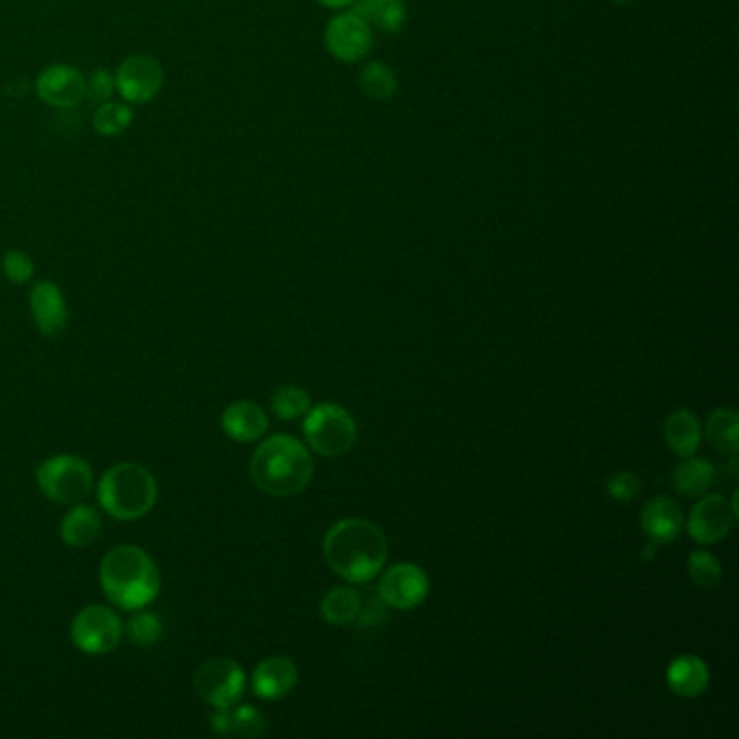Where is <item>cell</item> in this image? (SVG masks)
Listing matches in <instances>:
<instances>
[{"label":"cell","mask_w":739,"mask_h":739,"mask_svg":"<svg viewBox=\"0 0 739 739\" xmlns=\"http://www.w3.org/2000/svg\"><path fill=\"white\" fill-rule=\"evenodd\" d=\"M323 555L332 570L352 583H367L386 561V538L370 521L347 518L330 527Z\"/></svg>","instance_id":"1"},{"label":"cell","mask_w":739,"mask_h":739,"mask_svg":"<svg viewBox=\"0 0 739 739\" xmlns=\"http://www.w3.org/2000/svg\"><path fill=\"white\" fill-rule=\"evenodd\" d=\"M100 586L107 599L126 612L148 608L161 590L154 559L135 545H120L103 557Z\"/></svg>","instance_id":"2"},{"label":"cell","mask_w":739,"mask_h":739,"mask_svg":"<svg viewBox=\"0 0 739 739\" xmlns=\"http://www.w3.org/2000/svg\"><path fill=\"white\" fill-rule=\"evenodd\" d=\"M312 471L309 449L287 433H276L258 445L249 462L251 482L271 496L302 493L312 480Z\"/></svg>","instance_id":"3"},{"label":"cell","mask_w":739,"mask_h":739,"mask_svg":"<svg viewBox=\"0 0 739 739\" xmlns=\"http://www.w3.org/2000/svg\"><path fill=\"white\" fill-rule=\"evenodd\" d=\"M159 496L152 473L137 462H120L111 467L100 484L98 501L116 521H137L146 516Z\"/></svg>","instance_id":"4"},{"label":"cell","mask_w":739,"mask_h":739,"mask_svg":"<svg viewBox=\"0 0 739 739\" xmlns=\"http://www.w3.org/2000/svg\"><path fill=\"white\" fill-rule=\"evenodd\" d=\"M38 486L51 501L83 503L94 491V471L78 456H53L38 469Z\"/></svg>","instance_id":"5"},{"label":"cell","mask_w":739,"mask_h":739,"mask_svg":"<svg viewBox=\"0 0 739 739\" xmlns=\"http://www.w3.org/2000/svg\"><path fill=\"white\" fill-rule=\"evenodd\" d=\"M304 436L317 453L339 458L354 447L358 430L345 408L336 404H321L310 408L304 421Z\"/></svg>","instance_id":"6"},{"label":"cell","mask_w":739,"mask_h":739,"mask_svg":"<svg viewBox=\"0 0 739 739\" xmlns=\"http://www.w3.org/2000/svg\"><path fill=\"white\" fill-rule=\"evenodd\" d=\"M122 633V620L105 606H89L72 622V642L87 655L111 653L120 644Z\"/></svg>","instance_id":"7"},{"label":"cell","mask_w":739,"mask_h":739,"mask_svg":"<svg viewBox=\"0 0 739 739\" xmlns=\"http://www.w3.org/2000/svg\"><path fill=\"white\" fill-rule=\"evenodd\" d=\"M193 687L211 707H235L246 692V675L242 666L226 657L204 662L195 675Z\"/></svg>","instance_id":"8"},{"label":"cell","mask_w":739,"mask_h":739,"mask_svg":"<svg viewBox=\"0 0 739 739\" xmlns=\"http://www.w3.org/2000/svg\"><path fill=\"white\" fill-rule=\"evenodd\" d=\"M325 49L328 53L343 63H356L365 60L373 49V29L367 20L352 11L334 15L325 26Z\"/></svg>","instance_id":"9"},{"label":"cell","mask_w":739,"mask_h":739,"mask_svg":"<svg viewBox=\"0 0 739 739\" xmlns=\"http://www.w3.org/2000/svg\"><path fill=\"white\" fill-rule=\"evenodd\" d=\"M163 89V65L150 55H130L116 69V92L128 105H148Z\"/></svg>","instance_id":"10"},{"label":"cell","mask_w":739,"mask_h":739,"mask_svg":"<svg viewBox=\"0 0 739 739\" xmlns=\"http://www.w3.org/2000/svg\"><path fill=\"white\" fill-rule=\"evenodd\" d=\"M738 516V499L729 503L722 494L700 499L687 518V532L698 545H716L729 536Z\"/></svg>","instance_id":"11"},{"label":"cell","mask_w":739,"mask_h":739,"mask_svg":"<svg viewBox=\"0 0 739 739\" xmlns=\"http://www.w3.org/2000/svg\"><path fill=\"white\" fill-rule=\"evenodd\" d=\"M35 92L46 105L55 109H72L85 100L87 78L72 65L55 63L40 72Z\"/></svg>","instance_id":"12"},{"label":"cell","mask_w":739,"mask_h":739,"mask_svg":"<svg viewBox=\"0 0 739 739\" xmlns=\"http://www.w3.org/2000/svg\"><path fill=\"white\" fill-rule=\"evenodd\" d=\"M428 575L419 566L395 564L384 572L377 592L386 606H393L397 610H410L428 597Z\"/></svg>","instance_id":"13"},{"label":"cell","mask_w":739,"mask_h":739,"mask_svg":"<svg viewBox=\"0 0 739 739\" xmlns=\"http://www.w3.org/2000/svg\"><path fill=\"white\" fill-rule=\"evenodd\" d=\"M29 307H31L35 328L44 336H60L65 330L67 319H69V310H67V302H65L62 289L55 282H51V280L38 282L31 289Z\"/></svg>","instance_id":"14"},{"label":"cell","mask_w":739,"mask_h":739,"mask_svg":"<svg viewBox=\"0 0 739 739\" xmlns=\"http://www.w3.org/2000/svg\"><path fill=\"white\" fill-rule=\"evenodd\" d=\"M685 523L683 510L678 507L677 501L668 496L651 499L642 510V529L653 545H666L673 543L681 534Z\"/></svg>","instance_id":"15"},{"label":"cell","mask_w":739,"mask_h":739,"mask_svg":"<svg viewBox=\"0 0 739 739\" xmlns=\"http://www.w3.org/2000/svg\"><path fill=\"white\" fill-rule=\"evenodd\" d=\"M298 683V668L289 657H269L260 662L251 675L254 694L265 700L285 698Z\"/></svg>","instance_id":"16"},{"label":"cell","mask_w":739,"mask_h":739,"mask_svg":"<svg viewBox=\"0 0 739 739\" xmlns=\"http://www.w3.org/2000/svg\"><path fill=\"white\" fill-rule=\"evenodd\" d=\"M269 428L265 410L254 401H237L222 415V430L235 442H254Z\"/></svg>","instance_id":"17"},{"label":"cell","mask_w":739,"mask_h":739,"mask_svg":"<svg viewBox=\"0 0 739 739\" xmlns=\"http://www.w3.org/2000/svg\"><path fill=\"white\" fill-rule=\"evenodd\" d=\"M103 527V518L96 507L76 503L62 521L63 543L72 549H85L89 547Z\"/></svg>","instance_id":"18"},{"label":"cell","mask_w":739,"mask_h":739,"mask_svg":"<svg viewBox=\"0 0 739 739\" xmlns=\"http://www.w3.org/2000/svg\"><path fill=\"white\" fill-rule=\"evenodd\" d=\"M668 685L678 696L694 698L707 689L709 668L696 655L677 657L668 668Z\"/></svg>","instance_id":"19"},{"label":"cell","mask_w":739,"mask_h":739,"mask_svg":"<svg viewBox=\"0 0 739 739\" xmlns=\"http://www.w3.org/2000/svg\"><path fill=\"white\" fill-rule=\"evenodd\" d=\"M354 11L367 20L373 31L388 35L399 33L408 18L404 0H356Z\"/></svg>","instance_id":"20"},{"label":"cell","mask_w":739,"mask_h":739,"mask_svg":"<svg viewBox=\"0 0 739 739\" xmlns=\"http://www.w3.org/2000/svg\"><path fill=\"white\" fill-rule=\"evenodd\" d=\"M664 438L668 449H673L681 458H689L698 451L703 430L694 413L677 410L664 424Z\"/></svg>","instance_id":"21"},{"label":"cell","mask_w":739,"mask_h":739,"mask_svg":"<svg viewBox=\"0 0 739 739\" xmlns=\"http://www.w3.org/2000/svg\"><path fill=\"white\" fill-rule=\"evenodd\" d=\"M716 471L707 460H685L673 471V489L683 496H700L714 484Z\"/></svg>","instance_id":"22"},{"label":"cell","mask_w":739,"mask_h":739,"mask_svg":"<svg viewBox=\"0 0 739 739\" xmlns=\"http://www.w3.org/2000/svg\"><path fill=\"white\" fill-rule=\"evenodd\" d=\"M738 413L733 408L716 410L707 421V438L709 442L725 456H738Z\"/></svg>","instance_id":"23"},{"label":"cell","mask_w":739,"mask_h":739,"mask_svg":"<svg viewBox=\"0 0 739 739\" xmlns=\"http://www.w3.org/2000/svg\"><path fill=\"white\" fill-rule=\"evenodd\" d=\"M361 595L352 588H334L321 601V617L330 624H350L361 612Z\"/></svg>","instance_id":"24"},{"label":"cell","mask_w":739,"mask_h":739,"mask_svg":"<svg viewBox=\"0 0 739 739\" xmlns=\"http://www.w3.org/2000/svg\"><path fill=\"white\" fill-rule=\"evenodd\" d=\"M135 122V111L128 103H100V107L96 109L92 124L94 130L103 137H118L122 135L124 130H128Z\"/></svg>","instance_id":"25"},{"label":"cell","mask_w":739,"mask_h":739,"mask_svg":"<svg viewBox=\"0 0 739 739\" xmlns=\"http://www.w3.org/2000/svg\"><path fill=\"white\" fill-rule=\"evenodd\" d=\"M358 83L363 94L370 96L371 100H390L397 92V76L386 63H370L363 69Z\"/></svg>","instance_id":"26"},{"label":"cell","mask_w":739,"mask_h":739,"mask_svg":"<svg viewBox=\"0 0 739 739\" xmlns=\"http://www.w3.org/2000/svg\"><path fill=\"white\" fill-rule=\"evenodd\" d=\"M271 410L282 421H293L304 415H309L310 397L304 388L298 386H285L278 388L271 397Z\"/></svg>","instance_id":"27"},{"label":"cell","mask_w":739,"mask_h":739,"mask_svg":"<svg viewBox=\"0 0 739 739\" xmlns=\"http://www.w3.org/2000/svg\"><path fill=\"white\" fill-rule=\"evenodd\" d=\"M126 635L135 644L150 646L163 638V622L152 612L135 610V614L126 622Z\"/></svg>","instance_id":"28"},{"label":"cell","mask_w":739,"mask_h":739,"mask_svg":"<svg viewBox=\"0 0 739 739\" xmlns=\"http://www.w3.org/2000/svg\"><path fill=\"white\" fill-rule=\"evenodd\" d=\"M687 572L692 577V581L698 586V588H705V590H711L720 583L722 579V568H720V561L707 551H694L689 555V561H687Z\"/></svg>","instance_id":"29"},{"label":"cell","mask_w":739,"mask_h":739,"mask_svg":"<svg viewBox=\"0 0 739 739\" xmlns=\"http://www.w3.org/2000/svg\"><path fill=\"white\" fill-rule=\"evenodd\" d=\"M267 729V720L263 711H258L251 705H242V707H231V733L233 736H244V738H258Z\"/></svg>","instance_id":"30"},{"label":"cell","mask_w":739,"mask_h":739,"mask_svg":"<svg viewBox=\"0 0 739 739\" xmlns=\"http://www.w3.org/2000/svg\"><path fill=\"white\" fill-rule=\"evenodd\" d=\"M2 271H4V276L13 285H24V282H29L33 278L35 265H33V258L26 251H22V249H9L2 256Z\"/></svg>","instance_id":"31"},{"label":"cell","mask_w":739,"mask_h":739,"mask_svg":"<svg viewBox=\"0 0 739 739\" xmlns=\"http://www.w3.org/2000/svg\"><path fill=\"white\" fill-rule=\"evenodd\" d=\"M608 493L617 501H631L642 493V480L635 473L620 471L614 473L608 482Z\"/></svg>","instance_id":"32"},{"label":"cell","mask_w":739,"mask_h":739,"mask_svg":"<svg viewBox=\"0 0 739 739\" xmlns=\"http://www.w3.org/2000/svg\"><path fill=\"white\" fill-rule=\"evenodd\" d=\"M114 94H116V74L107 69H96L87 81V96L98 103H107L114 98Z\"/></svg>","instance_id":"33"},{"label":"cell","mask_w":739,"mask_h":739,"mask_svg":"<svg viewBox=\"0 0 739 739\" xmlns=\"http://www.w3.org/2000/svg\"><path fill=\"white\" fill-rule=\"evenodd\" d=\"M211 727L219 736H233L231 733V707H217L211 716Z\"/></svg>","instance_id":"34"},{"label":"cell","mask_w":739,"mask_h":739,"mask_svg":"<svg viewBox=\"0 0 739 739\" xmlns=\"http://www.w3.org/2000/svg\"><path fill=\"white\" fill-rule=\"evenodd\" d=\"M317 2L328 9H350L356 4V0H317Z\"/></svg>","instance_id":"35"},{"label":"cell","mask_w":739,"mask_h":739,"mask_svg":"<svg viewBox=\"0 0 739 739\" xmlns=\"http://www.w3.org/2000/svg\"><path fill=\"white\" fill-rule=\"evenodd\" d=\"M617 2H631V0H617Z\"/></svg>","instance_id":"36"}]
</instances>
